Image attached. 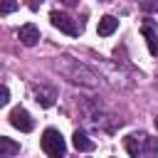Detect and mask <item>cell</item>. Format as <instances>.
<instances>
[{"instance_id":"obj_1","label":"cell","mask_w":158,"mask_h":158,"mask_svg":"<svg viewBox=\"0 0 158 158\" xmlns=\"http://www.w3.org/2000/svg\"><path fill=\"white\" fill-rule=\"evenodd\" d=\"M52 67H54V72H59L64 79H69L72 84L89 86V89L99 86V74H96V72H91L84 62H79V59H74V57H69V54L57 57V59L52 62Z\"/></svg>"},{"instance_id":"obj_2","label":"cell","mask_w":158,"mask_h":158,"mask_svg":"<svg viewBox=\"0 0 158 158\" xmlns=\"http://www.w3.org/2000/svg\"><path fill=\"white\" fill-rule=\"evenodd\" d=\"M42 151L49 158H64L67 156V143H64V138L57 128H47L42 133Z\"/></svg>"},{"instance_id":"obj_3","label":"cell","mask_w":158,"mask_h":158,"mask_svg":"<svg viewBox=\"0 0 158 158\" xmlns=\"http://www.w3.org/2000/svg\"><path fill=\"white\" fill-rule=\"evenodd\" d=\"M49 20H52V25H54L57 30H62V32H67V35H72V37L81 32V25H77V20H74V17H69L67 12L54 10V12L49 15Z\"/></svg>"},{"instance_id":"obj_4","label":"cell","mask_w":158,"mask_h":158,"mask_svg":"<svg viewBox=\"0 0 158 158\" xmlns=\"http://www.w3.org/2000/svg\"><path fill=\"white\" fill-rule=\"evenodd\" d=\"M10 123H12L15 128H20L22 133H27V131H32V128H35L32 116H30L22 106H17V109H12V111H10Z\"/></svg>"},{"instance_id":"obj_5","label":"cell","mask_w":158,"mask_h":158,"mask_svg":"<svg viewBox=\"0 0 158 158\" xmlns=\"http://www.w3.org/2000/svg\"><path fill=\"white\" fill-rule=\"evenodd\" d=\"M17 40H20L25 47H35V44L40 42V30H37V25H32V22L22 25V27L17 30Z\"/></svg>"},{"instance_id":"obj_6","label":"cell","mask_w":158,"mask_h":158,"mask_svg":"<svg viewBox=\"0 0 158 158\" xmlns=\"http://www.w3.org/2000/svg\"><path fill=\"white\" fill-rule=\"evenodd\" d=\"M35 99H37V104H40V106L49 109V106L54 104V99H57V91H54L52 86L40 84V86H35Z\"/></svg>"},{"instance_id":"obj_7","label":"cell","mask_w":158,"mask_h":158,"mask_svg":"<svg viewBox=\"0 0 158 158\" xmlns=\"http://www.w3.org/2000/svg\"><path fill=\"white\" fill-rule=\"evenodd\" d=\"M143 131L141 133H131V136H126L123 138V143H126V151L133 156V158H141V151H143Z\"/></svg>"},{"instance_id":"obj_8","label":"cell","mask_w":158,"mask_h":158,"mask_svg":"<svg viewBox=\"0 0 158 158\" xmlns=\"http://www.w3.org/2000/svg\"><path fill=\"white\" fill-rule=\"evenodd\" d=\"M141 32H143V37H146L148 52H151L153 57H158V32H156V27H153L151 22H146V25L141 27Z\"/></svg>"},{"instance_id":"obj_9","label":"cell","mask_w":158,"mask_h":158,"mask_svg":"<svg viewBox=\"0 0 158 158\" xmlns=\"http://www.w3.org/2000/svg\"><path fill=\"white\" fill-rule=\"evenodd\" d=\"M116 27H118V20H116L114 15H104V17L99 20V27H96V30H99L101 37H109V35L116 32Z\"/></svg>"},{"instance_id":"obj_10","label":"cell","mask_w":158,"mask_h":158,"mask_svg":"<svg viewBox=\"0 0 158 158\" xmlns=\"http://www.w3.org/2000/svg\"><path fill=\"white\" fill-rule=\"evenodd\" d=\"M72 143H74V148L77 151H94V141L84 133V131H74V136H72Z\"/></svg>"},{"instance_id":"obj_11","label":"cell","mask_w":158,"mask_h":158,"mask_svg":"<svg viewBox=\"0 0 158 158\" xmlns=\"http://www.w3.org/2000/svg\"><path fill=\"white\" fill-rule=\"evenodd\" d=\"M141 158H158V138L153 136H143V151H141Z\"/></svg>"},{"instance_id":"obj_12","label":"cell","mask_w":158,"mask_h":158,"mask_svg":"<svg viewBox=\"0 0 158 158\" xmlns=\"http://www.w3.org/2000/svg\"><path fill=\"white\" fill-rule=\"evenodd\" d=\"M0 153L2 156H17L20 153V143L7 138V136H0Z\"/></svg>"},{"instance_id":"obj_13","label":"cell","mask_w":158,"mask_h":158,"mask_svg":"<svg viewBox=\"0 0 158 158\" xmlns=\"http://www.w3.org/2000/svg\"><path fill=\"white\" fill-rule=\"evenodd\" d=\"M20 5L15 2V0H0V15H10V12H15Z\"/></svg>"},{"instance_id":"obj_14","label":"cell","mask_w":158,"mask_h":158,"mask_svg":"<svg viewBox=\"0 0 158 158\" xmlns=\"http://www.w3.org/2000/svg\"><path fill=\"white\" fill-rule=\"evenodd\" d=\"M7 101H10V89L5 84H0V106H5Z\"/></svg>"},{"instance_id":"obj_15","label":"cell","mask_w":158,"mask_h":158,"mask_svg":"<svg viewBox=\"0 0 158 158\" xmlns=\"http://www.w3.org/2000/svg\"><path fill=\"white\" fill-rule=\"evenodd\" d=\"M141 10H146V12H158V2H141Z\"/></svg>"},{"instance_id":"obj_16","label":"cell","mask_w":158,"mask_h":158,"mask_svg":"<svg viewBox=\"0 0 158 158\" xmlns=\"http://www.w3.org/2000/svg\"><path fill=\"white\" fill-rule=\"evenodd\" d=\"M153 123H156V128H158V114H156V118H153Z\"/></svg>"}]
</instances>
